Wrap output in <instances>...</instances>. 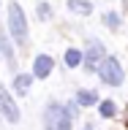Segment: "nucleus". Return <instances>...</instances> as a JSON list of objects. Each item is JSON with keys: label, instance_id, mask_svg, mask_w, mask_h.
Returning <instances> with one entry per match:
<instances>
[{"label": "nucleus", "instance_id": "1a4fd4ad", "mask_svg": "<svg viewBox=\"0 0 128 130\" xmlns=\"http://www.w3.org/2000/svg\"><path fill=\"white\" fill-rule=\"evenodd\" d=\"M68 8L74 14H90L93 11V3L90 0H68Z\"/></svg>", "mask_w": 128, "mask_h": 130}, {"label": "nucleus", "instance_id": "39448f33", "mask_svg": "<svg viewBox=\"0 0 128 130\" xmlns=\"http://www.w3.org/2000/svg\"><path fill=\"white\" fill-rule=\"evenodd\" d=\"M104 60V43H98V41H90L87 52H85V62H87V68L93 71V68H98V62Z\"/></svg>", "mask_w": 128, "mask_h": 130}, {"label": "nucleus", "instance_id": "6e6552de", "mask_svg": "<svg viewBox=\"0 0 128 130\" xmlns=\"http://www.w3.org/2000/svg\"><path fill=\"white\" fill-rule=\"evenodd\" d=\"M30 87H33V76H25V73H22V76L14 79V92H16V95H27Z\"/></svg>", "mask_w": 128, "mask_h": 130}, {"label": "nucleus", "instance_id": "9b49d317", "mask_svg": "<svg viewBox=\"0 0 128 130\" xmlns=\"http://www.w3.org/2000/svg\"><path fill=\"white\" fill-rule=\"evenodd\" d=\"M79 62H82V52L79 49H68V52H65V65H68V68H76Z\"/></svg>", "mask_w": 128, "mask_h": 130}, {"label": "nucleus", "instance_id": "9d476101", "mask_svg": "<svg viewBox=\"0 0 128 130\" xmlns=\"http://www.w3.org/2000/svg\"><path fill=\"white\" fill-rule=\"evenodd\" d=\"M76 103L79 106H93V103H98V95L90 92V89H79L76 92Z\"/></svg>", "mask_w": 128, "mask_h": 130}, {"label": "nucleus", "instance_id": "f8f14e48", "mask_svg": "<svg viewBox=\"0 0 128 130\" xmlns=\"http://www.w3.org/2000/svg\"><path fill=\"white\" fill-rule=\"evenodd\" d=\"M104 24H106V27H109V30H117V27H120V16H117V14H112V11H109V14L104 16Z\"/></svg>", "mask_w": 128, "mask_h": 130}, {"label": "nucleus", "instance_id": "f03ea898", "mask_svg": "<svg viewBox=\"0 0 128 130\" xmlns=\"http://www.w3.org/2000/svg\"><path fill=\"white\" fill-rule=\"evenodd\" d=\"M71 114L65 111L60 103H49L46 111H44V125L46 130H71Z\"/></svg>", "mask_w": 128, "mask_h": 130}, {"label": "nucleus", "instance_id": "4468645a", "mask_svg": "<svg viewBox=\"0 0 128 130\" xmlns=\"http://www.w3.org/2000/svg\"><path fill=\"white\" fill-rule=\"evenodd\" d=\"M87 130H93V127H87Z\"/></svg>", "mask_w": 128, "mask_h": 130}, {"label": "nucleus", "instance_id": "423d86ee", "mask_svg": "<svg viewBox=\"0 0 128 130\" xmlns=\"http://www.w3.org/2000/svg\"><path fill=\"white\" fill-rule=\"evenodd\" d=\"M52 57H46V54H38L36 57V65H33V76H38V79H46L49 73H52Z\"/></svg>", "mask_w": 128, "mask_h": 130}, {"label": "nucleus", "instance_id": "7ed1b4c3", "mask_svg": "<svg viewBox=\"0 0 128 130\" xmlns=\"http://www.w3.org/2000/svg\"><path fill=\"white\" fill-rule=\"evenodd\" d=\"M98 76L104 79V84H109V87H120L123 79H125V73H123V65L114 60V57H104L101 62H98Z\"/></svg>", "mask_w": 128, "mask_h": 130}, {"label": "nucleus", "instance_id": "20e7f679", "mask_svg": "<svg viewBox=\"0 0 128 130\" xmlns=\"http://www.w3.org/2000/svg\"><path fill=\"white\" fill-rule=\"evenodd\" d=\"M0 111H3V117H6L8 122L19 119V108H16V103L11 100V95H8L6 89H0Z\"/></svg>", "mask_w": 128, "mask_h": 130}, {"label": "nucleus", "instance_id": "f257e3e1", "mask_svg": "<svg viewBox=\"0 0 128 130\" xmlns=\"http://www.w3.org/2000/svg\"><path fill=\"white\" fill-rule=\"evenodd\" d=\"M8 32L16 43H27V19L16 3H8Z\"/></svg>", "mask_w": 128, "mask_h": 130}, {"label": "nucleus", "instance_id": "0eeeda50", "mask_svg": "<svg viewBox=\"0 0 128 130\" xmlns=\"http://www.w3.org/2000/svg\"><path fill=\"white\" fill-rule=\"evenodd\" d=\"M0 52L6 54V62H8V68L14 71V68H16V60H14V49H11V43H8V38L3 35V32H0Z\"/></svg>", "mask_w": 128, "mask_h": 130}, {"label": "nucleus", "instance_id": "ddd939ff", "mask_svg": "<svg viewBox=\"0 0 128 130\" xmlns=\"http://www.w3.org/2000/svg\"><path fill=\"white\" fill-rule=\"evenodd\" d=\"M98 111H101V117H114V103L112 100H101V108Z\"/></svg>", "mask_w": 128, "mask_h": 130}]
</instances>
